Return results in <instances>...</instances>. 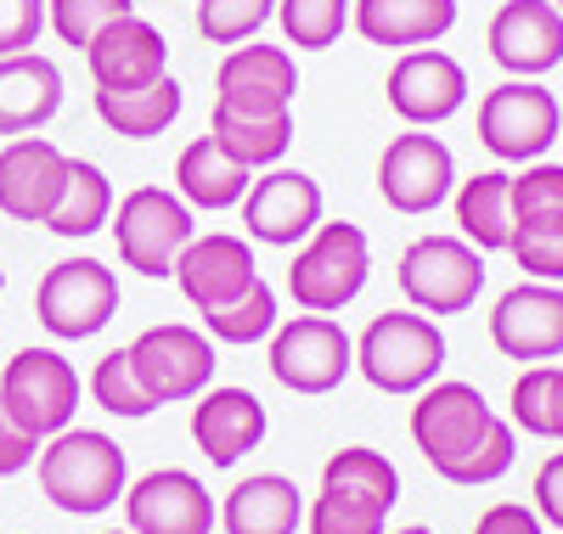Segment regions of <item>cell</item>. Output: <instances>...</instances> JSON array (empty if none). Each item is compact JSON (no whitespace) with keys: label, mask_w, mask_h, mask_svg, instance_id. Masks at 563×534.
Wrapping results in <instances>:
<instances>
[{"label":"cell","mask_w":563,"mask_h":534,"mask_svg":"<svg viewBox=\"0 0 563 534\" xmlns=\"http://www.w3.org/2000/svg\"><path fill=\"white\" fill-rule=\"evenodd\" d=\"M552 394H558V366H525L512 377V400H507V422L530 433V440H552Z\"/></svg>","instance_id":"39"},{"label":"cell","mask_w":563,"mask_h":534,"mask_svg":"<svg viewBox=\"0 0 563 534\" xmlns=\"http://www.w3.org/2000/svg\"><path fill=\"white\" fill-rule=\"evenodd\" d=\"M63 180H68V158L57 141L12 135L0 147V214L23 225H45L63 198Z\"/></svg>","instance_id":"19"},{"label":"cell","mask_w":563,"mask_h":534,"mask_svg":"<svg viewBox=\"0 0 563 534\" xmlns=\"http://www.w3.org/2000/svg\"><path fill=\"white\" fill-rule=\"evenodd\" d=\"M294 96H299V68L294 52H282V45H231L214 74V108L249 119L294 113Z\"/></svg>","instance_id":"15"},{"label":"cell","mask_w":563,"mask_h":534,"mask_svg":"<svg viewBox=\"0 0 563 534\" xmlns=\"http://www.w3.org/2000/svg\"><path fill=\"white\" fill-rule=\"evenodd\" d=\"M507 254L519 259L530 281L563 287V214H536V220H512Z\"/></svg>","instance_id":"35"},{"label":"cell","mask_w":563,"mask_h":534,"mask_svg":"<svg viewBox=\"0 0 563 534\" xmlns=\"http://www.w3.org/2000/svg\"><path fill=\"white\" fill-rule=\"evenodd\" d=\"M45 34V0H0V57L34 52Z\"/></svg>","instance_id":"42"},{"label":"cell","mask_w":563,"mask_h":534,"mask_svg":"<svg viewBox=\"0 0 563 534\" xmlns=\"http://www.w3.org/2000/svg\"><path fill=\"white\" fill-rule=\"evenodd\" d=\"M530 496H536V518H541L547 529H563V450L536 467Z\"/></svg>","instance_id":"43"},{"label":"cell","mask_w":563,"mask_h":534,"mask_svg":"<svg viewBox=\"0 0 563 534\" xmlns=\"http://www.w3.org/2000/svg\"><path fill=\"white\" fill-rule=\"evenodd\" d=\"M321 490H339L350 501H366L378 512H395L400 501V472L384 450H366V445H350V450H333L321 461Z\"/></svg>","instance_id":"29"},{"label":"cell","mask_w":563,"mask_h":534,"mask_svg":"<svg viewBox=\"0 0 563 534\" xmlns=\"http://www.w3.org/2000/svg\"><path fill=\"white\" fill-rule=\"evenodd\" d=\"M299 523H305V496L288 472H249L220 501L225 534H299Z\"/></svg>","instance_id":"25"},{"label":"cell","mask_w":563,"mask_h":534,"mask_svg":"<svg viewBox=\"0 0 563 534\" xmlns=\"http://www.w3.org/2000/svg\"><path fill=\"white\" fill-rule=\"evenodd\" d=\"M490 344L507 360H536V366L563 355V287L552 281L507 287L490 310Z\"/></svg>","instance_id":"20"},{"label":"cell","mask_w":563,"mask_h":534,"mask_svg":"<svg viewBox=\"0 0 563 534\" xmlns=\"http://www.w3.org/2000/svg\"><path fill=\"white\" fill-rule=\"evenodd\" d=\"M384 102L395 119H406L411 130H434L445 119L462 113L467 102V74L451 52L440 45H417V52H400L389 79H384Z\"/></svg>","instance_id":"11"},{"label":"cell","mask_w":563,"mask_h":534,"mask_svg":"<svg viewBox=\"0 0 563 534\" xmlns=\"http://www.w3.org/2000/svg\"><path fill=\"white\" fill-rule=\"evenodd\" d=\"M456 236L479 254H501L512 236V175L479 169L474 180H456Z\"/></svg>","instance_id":"27"},{"label":"cell","mask_w":563,"mask_h":534,"mask_svg":"<svg viewBox=\"0 0 563 534\" xmlns=\"http://www.w3.org/2000/svg\"><path fill=\"white\" fill-rule=\"evenodd\" d=\"M350 23L366 45L417 52V45H440L456 29V0H355Z\"/></svg>","instance_id":"24"},{"label":"cell","mask_w":563,"mask_h":534,"mask_svg":"<svg viewBox=\"0 0 563 534\" xmlns=\"http://www.w3.org/2000/svg\"><path fill=\"white\" fill-rule=\"evenodd\" d=\"M355 371L378 394H422L445 371V332L434 326V315L384 310L355 337Z\"/></svg>","instance_id":"2"},{"label":"cell","mask_w":563,"mask_h":534,"mask_svg":"<svg viewBox=\"0 0 563 534\" xmlns=\"http://www.w3.org/2000/svg\"><path fill=\"white\" fill-rule=\"evenodd\" d=\"M238 209H243L249 242H265V248H299V242L321 225V186L305 169L276 164L249 186V198Z\"/></svg>","instance_id":"16"},{"label":"cell","mask_w":563,"mask_h":534,"mask_svg":"<svg viewBox=\"0 0 563 534\" xmlns=\"http://www.w3.org/2000/svg\"><path fill=\"white\" fill-rule=\"evenodd\" d=\"M552 7H558V12H563V0H552Z\"/></svg>","instance_id":"50"},{"label":"cell","mask_w":563,"mask_h":534,"mask_svg":"<svg viewBox=\"0 0 563 534\" xmlns=\"http://www.w3.org/2000/svg\"><path fill=\"white\" fill-rule=\"evenodd\" d=\"M276 23L294 52H327L350 29V0H276Z\"/></svg>","instance_id":"34"},{"label":"cell","mask_w":563,"mask_h":534,"mask_svg":"<svg viewBox=\"0 0 563 534\" xmlns=\"http://www.w3.org/2000/svg\"><path fill=\"white\" fill-rule=\"evenodd\" d=\"M474 534H547V523L536 518V507H519V501H496L479 512Z\"/></svg>","instance_id":"44"},{"label":"cell","mask_w":563,"mask_h":534,"mask_svg":"<svg viewBox=\"0 0 563 534\" xmlns=\"http://www.w3.org/2000/svg\"><path fill=\"white\" fill-rule=\"evenodd\" d=\"M0 405L12 411L18 427H29L34 440L45 445L52 433L74 427L79 411V371L74 360H63L57 349H18L0 371Z\"/></svg>","instance_id":"10"},{"label":"cell","mask_w":563,"mask_h":534,"mask_svg":"<svg viewBox=\"0 0 563 534\" xmlns=\"http://www.w3.org/2000/svg\"><path fill=\"white\" fill-rule=\"evenodd\" d=\"M254 186V169H243L238 158H231L214 135H198L186 141L180 158H175V191L186 209H203V214H220V209H238L249 198Z\"/></svg>","instance_id":"26"},{"label":"cell","mask_w":563,"mask_h":534,"mask_svg":"<svg viewBox=\"0 0 563 534\" xmlns=\"http://www.w3.org/2000/svg\"><path fill=\"white\" fill-rule=\"evenodd\" d=\"M175 281L186 304H192L198 315L243 299L249 287L260 281V265H254V248L249 236H231V231H203L186 242V254L175 259Z\"/></svg>","instance_id":"18"},{"label":"cell","mask_w":563,"mask_h":534,"mask_svg":"<svg viewBox=\"0 0 563 534\" xmlns=\"http://www.w3.org/2000/svg\"><path fill=\"white\" fill-rule=\"evenodd\" d=\"M552 440H563V366H558V394H552Z\"/></svg>","instance_id":"46"},{"label":"cell","mask_w":563,"mask_h":534,"mask_svg":"<svg viewBox=\"0 0 563 534\" xmlns=\"http://www.w3.org/2000/svg\"><path fill=\"white\" fill-rule=\"evenodd\" d=\"M198 236V214L169 186H135L113 203V248L135 276H175V259Z\"/></svg>","instance_id":"4"},{"label":"cell","mask_w":563,"mask_h":534,"mask_svg":"<svg viewBox=\"0 0 563 534\" xmlns=\"http://www.w3.org/2000/svg\"><path fill=\"white\" fill-rule=\"evenodd\" d=\"M456 191V158L440 135L406 130L395 135L378 158V198L395 214H434Z\"/></svg>","instance_id":"12"},{"label":"cell","mask_w":563,"mask_h":534,"mask_svg":"<svg viewBox=\"0 0 563 534\" xmlns=\"http://www.w3.org/2000/svg\"><path fill=\"white\" fill-rule=\"evenodd\" d=\"M34 456H40V440H34L29 427H18V422H12V411L0 405V478L23 472Z\"/></svg>","instance_id":"45"},{"label":"cell","mask_w":563,"mask_h":534,"mask_svg":"<svg viewBox=\"0 0 563 534\" xmlns=\"http://www.w3.org/2000/svg\"><path fill=\"white\" fill-rule=\"evenodd\" d=\"M209 135L243 169H276L282 158H288V147H294V113H282V119H249V113L214 108L209 113Z\"/></svg>","instance_id":"30"},{"label":"cell","mask_w":563,"mask_h":534,"mask_svg":"<svg viewBox=\"0 0 563 534\" xmlns=\"http://www.w3.org/2000/svg\"><path fill=\"white\" fill-rule=\"evenodd\" d=\"M265 405L249 388H203L192 405V445L209 456V467H238L265 440Z\"/></svg>","instance_id":"22"},{"label":"cell","mask_w":563,"mask_h":534,"mask_svg":"<svg viewBox=\"0 0 563 534\" xmlns=\"http://www.w3.org/2000/svg\"><path fill=\"white\" fill-rule=\"evenodd\" d=\"M276 18V0H198V34L209 45H249Z\"/></svg>","instance_id":"38"},{"label":"cell","mask_w":563,"mask_h":534,"mask_svg":"<svg viewBox=\"0 0 563 534\" xmlns=\"http://www.w3.org/2000/svg\"><path fill=\"white\" fill-rule=\"evenodd\" d=\"M512 456H519V427H512L507 416H490V427L456 461H445L440 478L445 483H462V490H479V483H496L512 467Z\"/></svg>","instance_id":"32"},{"label":"cell","mask_w":563,"mask_h":534,"mask_svg":"<svg viewBox=\"0 0 563 534\" xmlns=\"http://www.w3.org/2000/svg\"><path fill=\"white\" fill-rule=\"evenodd\" d=\"M214 523H220L214 496L186 467L141 472L124 490V529L130 534H209Z\"/></svg>","instance_id":"13"},{"label":"cell","mask_w":563,"mask_h":534,"mask_svg":"<svg viewBox=\"0 0 563 534\" xmlns=\"http://www.w3.org/2000/svg\"><path fill=\"white\" fill-rule=\"evenodd\" d=\"M0 293H7V265H0Z\"/></svg>","instance_id":"48"},{"label":"cell","mask_w":563,"mask_h":534,"mask_svg":"<svg viewBox=\"0 0 563 534\" xmlns=\"http://www.w3.org/2000/svg\"><path fill=\"white\" fill-rule=\"evenodd\" d=\"M372 276V242L350 220H321L288 265V293L310 315H339L344 304L361 299V287Z\"/></svg>","instance_id":"3"},{"label":"cell","mask_w":563,"mask_h":534,"mask_svg":"<svg viewBox=\"0 0 563 534\" xmlns=\"http://www.w3.org/2000/svg\"><path fill=\"white\" fill-rule=\"evenodd\" d=\"M90 102H97V119H102L113 135L153 141V135H164V130L180 119L186 96H180V85L164 74V79H153V85H135V90H97Z\"/></svg>","instance_id":"28"},{"label":"cell","mask_w":563,"mask_h":534,"mask_svg":"<svg viewBox=\"0 0 563 534\" xmlns=\"http://www.w3.org/2000/svg\"><path fill=\"white\" fill-rule=\"evenodd\" d=\"M395 534H434L429 523H406V529H395Z\"/></svg>","instance_id":"47"},{"label":"cell","mask_w":563,"mask_h":534,"mask_svg":"<svg viewBox=\"0 0 563 534\" xmlns=\"http://www.w3.org/2000/svg\"><path fill=\"white\" fill-rule=\"evenodd\" d=\"M40 490L52 507L74 512V518H97L113 512V501H124L130 490V461L124 445L108 440L102 427H63L40 445L34 456Z\"/></svg>","instance_id":"1"},{"label":"cell","mask_w":563,"mask_h":534,"mask_svg":"<svg viewBox=\"0 0 563 534\" xmlns=\"http://www.w3.org/2000/svg\"><path fill=\"white\" fill-rule=\"evenodd\" d=\"M34 315L52 337H63V344H85V337H97L119 315V276L90 254L63 259L40 276Z\"/></svg>","instance_id":"8"},{"label":"cell","mask_w":563,"mask_h":534,"mask_svg":"<svg viewBox=\"0 0 563 534\" xmlns=\"http://www.w3.org/2000/svg\"><path fill=\"white\" fill-rule=\"evenodd\" d=\"M490 405H485V394L474 382H456V377H434L429 388L417 394V405H411V445L422 450V461H429L434 472L445 467V461H456L467 445L479 440V433L490 427Z\"/></svg>","instance_id":"14"},{"label":"cell","mask_w":563,"mask_h":534,"mask_svg":"<svg viewBox=\"0 0 563 534\" xmlns=\"http://www.w3.org/2000/svg\"><path fill=\"white\" fill-rule=\"evenodd\" d=\"M63 113V68L40 52L0 57V135H34Z\"/></svg>","instance_id":"23"},{"label":"cell","mask_w":563,"mask_h":534,"mask_svg":"<svg viewBox=\"0 0 563 534\" xmlns=\"http://www.w3.org/2000/svg\"><path fill=\"white\" fill-rule=\"evenodd\" d=\"M276 321H282L276 293H271L265 281H254L243 299H231V304L209 310V315H203V332L214 337V344H260V337L276 332Z\"/></svg>","instance_id":"33"},{"label":"cell","mask_w":563,"mask_h":534,"mask_svg":"<svg viewBox=\"0 0 563 534\" xmlns=\"http://www.w3.org/2000/svg\"><path fill=\"white\" fill-rule=\"evenodd\" d=\"M130 12H135V0H45V29L63 45H74V52H85L108 23H119Z\"/></svg>","instance_id":"37"},{"label":"cell","mask_w":563,"mask_h":534,"mask_svg":"<svg viewBox=\"0 0 563 534\" xmlns=\"http://www.w3.org/2000/svg\"><path fill=\"white\" fill-rule=\"evenodd\" d=\"M271 377L288 394H333V388L355 371V337L333 315H288L271 332Z\"/></svg>","instance_id":"6"},{"label":"cell","mask_w":563,"mask_h":534,"mask_svg":"<svg viewBox=\"0 0 563 534\" xmlns=\"http://www.w3.org/2000/svg\"><path fill=\"white\" fill-rule=\"evenodd\" d=\"M563 135V108L541 79H501L479 102V141L501 164H536Z\"/></svg>","instance_id":"7"},{"label":"cell","mask_w":563,"mask_h":534,"mask_svg":"<svg viewBox=\"0 0 563 534\" xmlns=\"http://www.w3.org/2000/svg\"><path fill=\"white\" fill-rule=\"evenodd\" d=\"M90 400H97L108 416H119V422H141V416L158 411L153 394L141 388L135 366H130V349H108L97 360V371H90Z\"/></svg>","instance_id":"36"},{"label":"cell","mask_w":563,"mask_h":534,"mask_svg":"<svg viewBox=\"0 0 563 534\" xmlns=\"http://www.w3.org/2000/svg\"><path fill=\"white\" fill-rule=\"evenodd\" d=\"M113 220V180L90 164V158H68V180H63V198L45 220V231L57 236H97Z\"/></svg>","instance_id":"31"},{"label":"cell","mask_w":563,"mask_h":534,"mask_svg":"<svg viewBox=\"0 0 563 534\" xmlns=\"http://www.w3.org/2000/svg\"><path fill=\"white\" fill-rule=\"evenodd\" d=\"M536 214H563V164L536 158L512 175V220H536Z\"/></svg>","instance_id":"41"},{"label":"cell","mask_w":563,"mask_h":534,"mask_svg":"<svg viewBox=\"0 0 563 534\" xmlns=\"http://www.w3.org/2000/svg\"><path fill=\"white\" fill-rule=\"evenodd\" d=\"M389 512L366 507V501H350L339 490H321L310 507H305V529L310 534H384Z\"/></svg>","instance_id":"40"},{"label":"cell","mask_w":563,"mask_h":534,"mask_svg":"<svg viewBox=\"0 0 563 534\" xmlns=\"http://www.w3.org/2000/svg\"><path fill=\"white\" fill-rule=\"evenodd\" d=\"M85 68L97 79V90H135L169 74V40L158 34V23H147L141 12L108 23L97 40L85 45Z\"/></svg>","instance_id":"21"},{"label":"cell","mask_w":563,"mask_h":534,"mask_svg":"<svg viewBox=\"0 0 563 534\" xmlns=\"http://www.w3.org/2000/svg\"><path fill=\"white\" fill-rule=\"evenodd\" d=\"M395 281L417 315H462L485 293V254L462 236H417L395 265Z\"/></svg>","instance_id":"5"},{"label":"cell","mask_w":563,"mask_h":534,"mask_svg":"<svg viewBox=\"0 0 563 534\" xmlns=\"http://www.w3.org/2000/svg\"><path fill=\"white\" fill-rule=\"evenodd\" d=\"M102 534H130V529H102Z\"/></svg>","instance_id":"49"},{"label":"cell","mask_w":563,"mask_h":534,"mask_svg":"<svg viewBox=\"0 0 563 534\" xmlns=\"http://www.w3.org/2000/svg\"><path fill=\"white\" fill-rule=\"evenodd\" d=\"M124 349H130V366H135L141 388L153 394V405L198 400L214 382V366H220L214 337L203 326H186V321H158Z\"/></svg>","instance_id":"9"},{"label":"cell","mask_w":563,"mask_h":534,"mask_svg":"<svg viewBox=\"0 0 563 534\" xmlns=\"http://www.w3.org/2000/svg\"><path fill=\"white\" fill-rule=\"evenodd\" d=\"M485 45L507 79H541L563 63V12L552 0H501Z\"/></svg>","instance_id":"17"}]
</instances>
